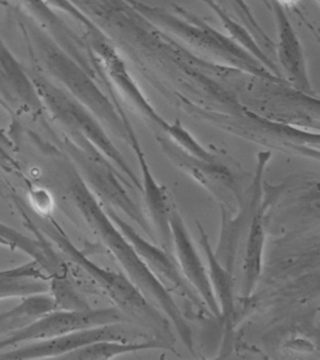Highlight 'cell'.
<instances>
[{"label": "cell", "instance_id": "6da1fadb", "mask_svg": "<svg viewBox=\"0 0 320 360\" xmlns=\"http://www.w3.org/2000/svg\"><path fill=\"white\" fill-rule=\"evenodd\" d=\"M69 194L89 229L115 256V259L124 269L125 274L131 283L146 296L152 305L156 304L158 307L161 308L162 311L172 321L183 344L193 352L194 342L192 330L185 321L180 308L175 303L172 294L152 274L132 244L110 219L102 204L89 188L88 184L79 178L78 174L75 175L71 181Z\"/></svg>", "mask_w": 320, "mask_h": 360}, {"label": "cell", "instance_id": "7a4b0ae2", "mask_svg": "<svg viewBox=\"0 0 320 360\" xmlns=\"http://www.w3.org/2000/svg\"><path fill=\"white\" fill-rule=\"evenodd\" d=\"M46 234H48L59 248L72 259L75 263L86 271L94 282L101 288L103 292L109 296L110 300L115 304L125 315H131L134 319H140L148 329H153L162 336L172 337L169 323L163 317L159 309L152 305L146 296L131 283L130 279L117 273L107 271L89 261L84 254L79 252L72 245L70 240L65 238L60 229L53 222L49 223L44 227Z\"/></svg>", "mask_w": 320, "mask_h": 360}, {"label": "cell", "instance_id": "3957f363", "mask_svg": "<svg viewBox=\"0 0 320 360\" xmlns=\"http://www.w3.org/2000/svg\"><path fill=\"white\" fill-rule=\"evenodd\" d=\"M159 338L132 321H119L113 324L90 327L69 333L52 340H40L21 346L11 352H0V359H44L56 358L94 342L115 340L122 342H144Z\"/></svg>", "mask_w": 320, "mask_h": 360}, {"label": "cell", "instance_id": "277c9868", "mask_svg": "<svg viewBox=\"0 0 320 360\" xmlns=\"http://www.w3.org/2000/svg\"><path fill=\"white\" fill-rule=\"evenodd\" d=\"M32 79L42 103L50 110L53 117L82 141L86 143L90 141V143L98 146L108 158L120 167V170H122L125 175H128L133 184L141 190L140 180L133 174L120 153L108 140L107 136H104L103 132L100 130L90 115H87L84 110L78 107L72 100L69 99L68 96L63 90L59 89L48 77L41 73L32 76Z\"/></svg>", "mask_w": 320, "mask_h": 360}, {"label": "cell", "instance_id": "5b68a950", "mask_svg": "<svg viewBox=\"0 0 320 360\" xmlns=\"http://www.w3.org/2000/svg\"><path fill=\"white\" fill-rule=\"evenodd\" d=\"M119 321H131L119 308L102 309H65L48 311L39 316L30 324L3 337L0 340V350L13 348L25 342H40L63 336L80 329L101 325L113 324Z\"/></svg>", "mask_w": 320, "mask_h": 360}, {"label": "cell", "instance_id": "8992f818", "mask_svg": "<svg viewBox=\"0 0 320 360\" xmlns=\"http://www.w3.org/2000/svg\"><path fill=\"white\" fill-rule=\"evenodd\" d=\"M104 211L115 226L122 232L125 238L132 244L136 253L140 255L142 261L146 263L152 274L159 279L165 288L171 294L180 296L185 302H188L191 308L198 309V315L207 313V307L198 292L193 290L188 281L183 276L180 267L173 261L172 257L165 250H161L154 244L144 240L128 222L121 219L115 213L113 207H105Z\"/></svg>", "mask_w": 320, "mask_h": 360}, {"label": "cell", "instance_id": "52a82bcc", "mask_svg": "<svg viewBox=\"0 0 320 360\" xmlns=\"http://www.w3.org/2000/svg\"><path fill=\"white\" fill-rule=\"evenodd\" d=\"M172 243L177 252V262L183 276L202 298L208 311L217 319H221V311L217 298L214 296L207 271L204 267L192 238L185 226L184 221L175 207H171L169 217Z\"/></svg>", "mask_w": 320, "mask_h": 360}, {"label": "cell", "instance_id": "ba28073f", "mask_svg": "<svg viewBox=\"0 0 320 360\" xmlns=\"http://www.w3.org/2000/svg\"><path fill=\"white\" fill-rule=\"evenodd\" d=\"M200 235V245L205 252L208 263V277L211 282L214 296L217 298L221 311V319L224 325V344L231 342L235 321L234 283L232 271H229L221 263L212 250L211 243L203 227L198 224Z\"/></svg>", "mask_w": 320, "mask_h": 360}, {"label": "cell", "instance_id": "9c48e42d", "mask_svg": "<svg viewBox=\"0 0 320 360\" xmlns=\"http://www.w3.org/2000/svg\"><path fill=\"white\" fill-rule=\"evenodd\" d=\"M129 141L132 144V148L136 151L139 163H140L141 172L143 176V184H141L142 186L141 190L144 192V198H146L148 213L151 215L152 222H153L155 230L159 233L163 248L165 250H167L172 244V235H171L169 222V211H171L169 198L165 194V190L156 183L153 175L150 172L143 152L141 150L138 139L133 130L129 134Z\"/></svg>", "mask_w": 320, "mask_h": 360}, {"label": "cell", "instance_id": "30bf717a", "mask_svg": "<svg viewBox=\"0 0 320 360\" xmlns=\"http://www.w3.org/2000/svg\"><path fill=\"white\" fill-rule=\"evenodd\" d=\"M277 32H279V58L288 78L300 89L310 90L307 68L304 53L290 21L287 18L283 6L275 1Z\"/></svg>", "mask_w": 320, "mask_h": 360}, {"label": "cell", "instance_id": "8fae6325", "mask_svg": "<svg viewBox=\"0 0 320 360\" xmlns=\"http://www.w3.org/2000/svg\"><path fill=\"white\" fill-rule=\"evenodd\" d=\"M267 203L260 198L252 213L250 234L244 259V283L243 297L248 300L255 290L263 269L264 246H265V213Z\"/></svg>", "mask_w": 320, "mask_h": 360}, {"label": "cell", "instance_id": "7c38bea8", "mask_svg": "<svg viewBox=\"0 0 320 360\" xmlns=\"http://www.w3.org/2000/svg\"><path fill=\"white\" fill-rule=\"evenodd\" d=\"M57 306L55 298L49 294L41 292L27 296L20 305L0 314V338L30 324L39 316L56 309Z\"/></svg>", "mask_w": 320, "mask_h": 360}, {"label": "cell", "instance_id": "4fadbf2b", "mask_svg": "<svg viewBox=\"0 0 320 360\" xmlns=\"http://www.w3.org/2000/svg\"><path fill=\"white\" fill-rule=\"evenodd\" d=\"M156 348H171L167 340H155L144 342H122L115 340H104L94 342L79 349L61 356L59 359L98 360L113 359L117 356L127 355L139 350L156 349Z\"/></svg>", "mask_w": 320, "mask_h": 360}, {"label": "cell", "instance_id": "5bb4252c", "mask_svg": "<svg viewBox=\"0 0 320 360\" xmlns=\"http://www.w3.org/2000/svg\"><path fill=\"white\" fill-rule=\"evenodd\" d=\"M0 244L11 250H20L25 252L29 256H32L37 263H39L44 269H53V266H56V259H52V256L48 253V251H44V246L1 222H0Z\"/></svg>", "mask_w": 320, "mask_h": 360}, {"label": "cell", "instance_id": "9a60e30c", "mask_svg": "<svg viewBox=\"0 0 320 360\" xmlns=\"http://www.w3.org/2000/svg\"><path fill=\"white\" fill-rule=\"evenodd\" d=\"M281 6H293L298 3L300 0H275Z\"/></svg>", "mask_w": 320, "mask_h": 360}]
</instances>
